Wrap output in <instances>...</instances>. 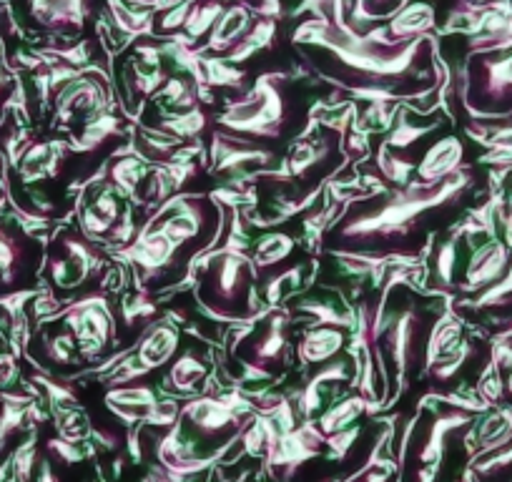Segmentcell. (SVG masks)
<instances>
[{
	"label": "cell",
	"mask_w": 512,
	"mask_h": 482,
	"mask_svg": "<svg viewBox=\"0 0 512 482\" xmlns=\"http://www.w3.org/2000/svg\"><path fill=\"white\" fill-rule=\"evenodd\" d=\"M88 440L93 442V447L106 452H116L118 450V435L113 430H103V427H91V437Z\"/></svg>",
	"instance_id": "43"
},
{
	"label": "cell",
	"mask_w": 512,
	"mask_h": 482,
	"mask_svg": "<svg viewBox=\"0 0 512 482\" xmlns=\"http://www.w3.org/2000/svg\"><path fill=\"white\" fill-rule=\"evenodd\" d=\"M181 420V402L174 397H164V400H156L149 410H144V420L141 425L151 427H171Z\"/></svg>",
	"instance_id": "39"
},
{
	"label": "cell",
	"mask_w": 512,
	"mask_h": 482,
	"mask_svg": "<svg viewBox=\"0 0 512 482\" xmlns=\"http://www.w3.org/2000/svg\"><path fill=\"white\" fill-rule=\"evenodd\" d=\"M492 53L475 58L462 71L460 101L477 121H507L512 118V53Z\"/></svg>",
	"instance_id": "6"
},
{
	"label": "cell",
	"mask_w": 512,
	"mask_h": 482,
	"mask_svg": "<svg viewBox=\"0 0 512 482\" xmlns=\"http://www.w3.org/2000/svg\"><path fill=\"white\" fill-rule=\"evenodd\" d=\"M106 106L108 91L98 73H83V76L78 73L56 93V118L61 124H73L76 118L86 124L88 118L106 111Z\"/></svg>",
	"instance_id": "12"
},
{
	"label": "cell",
	"mask_w": 512,
	"mask_h": 482,
	"mask_svg": "<svg viewBox=\"0 0 512 482\" xmlns=\"http://www.w3.org/2000/svg\"><path fill=\"white\" fill-rule=\"evenodd\" d=\"M33 470H36V432L13 455V472L18 482H31Z\"/></svg>",
	"instance_id": "40"
},
{
	"label": "cell",
	"mask_w": 512,
	"mask_h": 482,
	"mask_svg": "<svg viewBox=\"0 0 512 482\" xmlns=\"http://www.w3.org/2000/svg\"><path fill=\"white\" fill-rule=\"evenodd\" d=\"M344 387L354 390V362L352 359H332L327 365H319L317 372L304 382L297 392V410L302 412V420H312L327 397H339Z\"/></svg>",
	"instance_id": "13"
},
{
	"label": "cell",
	"mask_w": 512,
	"mask_h": 482,
	"mask_svg": "<svg viewBox=\"0 0 512 482\" xmlns=\"http://www.w3.org/2000/svg\"><path fill=\"white\" fill-rule=\"evenodd\" d=\"M289 81L287 73H264L244 96L226 103L216 129L267 146L297 139L307 129V108L289 91Z\"/></svg>",
	"instance_id": "3"
},
{
	"label": "cell",
	"mask_w": 512,
	"mask_h": 482,
	"mask_svg": "<svg viewBox=\"0 0 512 482\" xmlns=\"http://www.w3.org/2000/svg\"><path fill=\"white\" fill-rule=\"evenodd\" d=\"M36 482H58V477L53 475V467H51V462H48V460L41 462V470H38Z\"/></svg>",
	"instance_id": "45"
},
{
	"label": "cell",
	"mask_w": 512,
	"mask_h": 482,
	"mask_svg": "<svg viewBox=\"0 0 512 482\" xmlns=\"http://www.w3.org/2000/svg\"><path fill=\"white\" fill-rule=\"evenodd\" d=\"M249 417L239 415L229 402L221 400L219 395H211V392L191 397L189 402L181 405V420L194 432L196 442H201V445H214L216 442L226 450L234 447L236 437H239L241 427Z\"/></svg>",
	"instance_id": "8"
},
{
	"label": "cell",
	"mask_w": 512,
	"mask_h": 482,
	"mask_svg": "<svg viewBox=\"0 0 512 482\" xmlns=\"http://www.w3.org/2000/svg\"><path fill=\"white\" fill-rule=\"evenodd\" d=\"M294 312L309 317L314 327H352L354 317L347 309H339L329 299H302L294 304Z\"/></svg>",
	"instance_id": "30"
},
{
	"label": "cell",
	"mask_w": 512,
	"mask_h": 482,
	"mask_svg": "<svg viewBox=\"0 0 512 482\" xmlns=\"http://www.w3.org/2000/svg\"><path fill=\"white\" fill-rule=\"evenodd\" d=\"M251 26H254V21H251V8L244 6V3H231V6L224 8L219 21L211 28L209 41H206V51L216 53V56H229V53L244 41V36L251 31Z\"/></svg>",
	"instance_id": "19"
},
{
	"label": "cell",
	"mask_w": 512,
	"mask_h": 482,
	"mask_svg": "<svg viewBox=\"0 0 512 482\" xmlns=\"http://www.w3.org/2000/svg\"><path fill=\"white\" fill-rule=\"evenodd\" d=\"M492 231V229H487ZM512 267V252L507 247V241L497 239L495 231L482 236V241L475 239L470 259L465 264L462 279L455 284L457 292L462 294H480L490 289L492 284L500 282Z\"/></svg>",
	"instance_id": "10"
},
{
	"label": "cell",
	"mask_w": 512,
	"mask_h": 482,
	"mask_svg": "<svg viewBox=\"0 0 512 482\" xmlns=\"http://www.w3.org/2000/svg\"><path fill=\"white\" fill-rule=\"evenodd\" d=\"M475 169L462 166L435 186L412 179L407 186H377L342 206L329 234V254H364L384 262L417 264L422 241H430L437 216L455 211L472 186Z\"/></svg>",
	"instance_id": "2"
},
{
	"label": "cell",
	"mask_w": 512,
	"mask_h": 482,
	"mask_svg": "<svg viewBox=\"0 0 512 482\" xmlns=\"http://www.w3.org/2000/svg\"><path fill=\"white\" fill-rule=\"evenodd\" d=\"M226 3L224 0H194V6H191L189 21L184 26V43H196L201 41L204 36H209L214 23L219 21V16L224 13Z\"/></svg>",
	"instance_id": "31"
},
{
	"label": "cell",
	"mask_w": 512,
	"mask_h": 482,
	"mask_svg": "<svg viewBox=\"0 0 512 482\" xmlns=\"http://www.w3.org/2000/svg\"><path fill=\"white\" fill-rule=\"evenodd\" d=\"M31 21L48 33H81L93 13V0H31Z\"/></svg>",
	"instance_id": "15"
},
{
	"label": "cell",
	"mask_w": 512,
	"mask_h": 482,
	"mask_svg": "<svg viewBox=\"0 0 512 482\" xmlns=\"http://www.w3.org/2000/svg\"><path fill=\"white\" fill-rule=\"evenodd\" d=\"M442 124H445L442 118H435V121H430V124H422V121H412L410 111H407V108H402V111H397V121L392 124L390 136H387L382 144L387 146V149L402 154V151H410L412 146H417L420 141L430 139V136L435 134V131L440 129Z\"/></svg>",
	"instance_id": "27"
},
{
	"label": "cell",
	"mask_w": 512,
	"mask_h": 482,
	"mask_svg": "<svg viewBox=\"0 0 512 482\" xmlns=\"http://www.w3.org/2000/svg\"><path fill=\"white\" fill-rule=\"evenodd\" d=\"M209 377V365L206 357L196 349H186L184 354L171 362L169 375H166V390H174L176 395H199V387Z\"/></svg>",
	"instance_id": "23"
},
{
	"label": "cell",
	"mask_w": 512,
	"mask_h": 482,
	"mask_svg": "<svg viewBox=\"0 0 512 482\" xmlns=\"http://www.w3.org/2000/svg\"><path fill=\"white\" fill-rule=\"evenodd\" d=\"M249 477H251V470H241L236 477H224V475H221L216 482H246V480H249Z\"/></svg>",
	"instance_id": "46"
},
{
	"label": "cell",
	"mask_w": 512,
	"mask_h": 482,
	"mask_svg": "<svg viewBox=\"0 0 512 482\" xmlns=\"http://www.w3.org/2000/svg\"><path fill=\"white\" fill-rule=\"evenodd\" d=\"M294 249H297V239H294L289 231H264V234L254 241L251 262H254L256 272L259 274L267 272V269H279L289 257H292Z\"/></svg>",
	"instance_id": "25"
},
{
	"label": "cell",
	"mask_w": 512,
	"mask_h": 482,
	"mask_svg": "<svg viewBox=\"0 0 512 482\" xmlns=\"http://www.w3.org/2000/svg\"><path fill=\"white\" fill-rule=\"evenodd\" d=\"M43 349H46V357L51 359L53 365H73L78 359L76 337L68 329H63L58 334H48L46 342H43Z\"/></svg>",
	"instance_id": "37"
},
{
	"label": "cell",
	"mask_w": 512,
	"mask_h": 482,
	"mask_svg": "<svg viewBox=\"0 0 512 482\" xmlns=\"http://www.w3.org/2000/svg\"><path fill=\"white\" fill-rule=\"evenodd\" d=\"M357 440H359V427H349V430L334 432V435L324 437V447H327L329 457H332L334 462H347L349 450H352Z\"/></svg>",
	"instance_id": "41"
},
{
	"label": "cell",
	"mask_w": 512,
	"mask_h": 482,
	"mask_svg": "<svg viewBox=\"0 0 512 482\" xmlns=\"http://www.w3.org/2000/svg\"><path fill=\"white\" fill-rule=\"evenodd\" d=\"M211 161H214V174L229 176H259L269 171L279 161L277 149L267 144L241 139V136L229 134V131L214 129L211 136Z\"/></svg>",
	"instance_id": "9"
},
{
	"label": "cell",
	"mask_w": 512,
	"mask_h": 482,
	"mask_svg": "<svg viewBox=\"0 0 512 482\" xmlns=\"http://www.w3.org/2000/svg\"><path fill=\"white\" fill-rule=\"evenodd\" d=\"M118 139H123L121 118L98 113V116L88 118L83 129L73 136L71 144H68V151L81 156H93L106 149L108 144H118Z\"/></svg>",
	"instance_id": "22"
},
{
	"label": "cell",
	"mask_w": 512,
	"mask_h": 482,
	"mask_svg": "<svg viewBox=\"0 0 512 482\" xmlns=\"http://www.w3.org/2000/svg\"><path fill=\"white\" fill-rule=\"evenodd\" d=\"M116 257L136 264V269L144 272L146 282L154 277H161V274L169 272V269L179 267V262H184L181 249L176 247V241L171 239V236H166L159 226L151 224L146 226V229H141L136 241L116 249Z\"/></svg>",
	"instance_id": "11"
},
{
	"label": "cell",
	"mask_w": 512,
	"mask_h": 482,
	"mask_svg": "<svg viewBox=\"0 0 512 482\" xmlns=\"http://www.w3.org/2000/svg\"><path fill=\"white\" fill-rule=\"evenodd\" d=\"M33 254L31 236L11 219H0V289H16L31 274Z\"/></svg>",
	"instance_id": "14"
},
{
	"label": "cell",
	"mask_w": 512,
	"mask_h": 482,
	"mask_svg": "<svg viewBox=\"0 0 512 482\" xmlns=\"http://www.w3.org/2000/svg\"><path fill=\"white\" fill-rule=\"evenodd\" d=\"M18 375H21V370H18V354L0 349V395H6L16 385Z\"/></svg>",
	"instance_id": "42"
},
{
	"label": "cell",
	"mask_w": 512,
	"mask_h": 482,
	"mask_svg": "<svg viewBox=\"0 0 512 482\" xmlns=\"http://www.w3.org/2000/svg\"><path fill=\"white\" fill-rule=\"evenodd\" d=\"M179 3H184V0H159V6H179Z\"/></svg>",
	"instance_id": "47"
},
{
	"label": "cell",
	"mask_w": 512,
	"mask_h": 482,
	"mask_svg": "<svg viewBox=\"0 0 512 482\" xmlns=\"http://www.w3.org/2000/svg\"><path fill=\"white\" fill-rule=\"evenodd\" d=\"M272 36H274L272 18H267V21H262V23H256V26H251V31L246 33L244 41H241L239 46L229 53V56H226V63L236 66V63L251 61L256 53H262L264 48L272 46Z\"/></svg>",
	"instance_id": "34"
},
{
	"label": "cell",
	"mask_w": 512,
	"mask_h": 482,
	"mask_svg": "<svg viewBox=\"0 0 512 482\" xmlns=\"http://www.w3.org/2000/svg\"><path fill=\"white\" fill-rule=\"evenodd\" d=\"M131 3H139V6H159V0H131Z\"/></svg>",
	"instance_id": "48"
},
{
	"label": "cell",
	"mask_w": 512,
	"mask_h": 482,
	"mask_svg": "<svg viewBox=\"0 0 512 482\" xmlns=\"http://www.w3.org/2000/svg\"><path fill=\"white\" fill-rule=\"evenodd\" d=\"M144 156H118L113 159L111 171V186L118 191L121 196H128V199L134 201L136 194H139L141 184H144L146 174H144Z\"/></svg>",
	"instance_id": "29"
},
{
	"label": "cell",
	"mask_w": 512,
	"mask_h": 482,
	"mask_svg": "<svg viewBox=\"0 0 512 482\" xmlns=\"http://www.w3.org/2000/svg\"><path fill=\"white\" fill-rule=\"evenodd\" d=\"M440 477V467L437 465H417L415 482H437Z\"/></svg>",
	"instance_id": "44"
},
{
	"label": "cell",
	"mask_w": 512,
	"mask_h": 482,
	"mask_svg": "<svg viewBox=\"0 0 512 482\" xmlns=\"http://www.w3.org/2000/svg\"><path fill=\"white\" fill-rule=\"evenodd\" d=\"M377 169L379 179L390 186H407L415 176L417 161L415 159H400V154L392 149H387L384 144H379L377 149Z\"/></svg>",
	"instance_id": "32"
},
{
	"label": "cell",
	"mask_w": 512,
	"mask_h": 482,
	"mask_svg": "<svg viewBox=\"0 0 512 482\" xmlns=\"http://www.w3.org/2000/svg\"><path fill=\"white\" fill-rule=\"evenodd\" d=\"M156 314V304L151 302V297L146 294V289L136 294H128L121 299V319L126 324H144L146 319H151Z\"/></svg>",
	"instance_id": "38"
},
{
	"label": "cell",
	"mask_w": 512,
	"mask_h": 482,
	"mask_svg": "<svg viewBox=\"0 0 512 482\" xmlns=\"http://www.w3.org/2000/svg\"><path fill=\"white\" fill-rule=\"evenodd\" d=\"M113 13V23L121 28L128 36H141V33H151V13L139 11V3L131 0H108Z\"/></svg>",
	"instance_id": "35"
},
{
	"label": "cell",
	"mask_w": 512,
	"mask_h": 482,
	"mask_svg": "<svg viewBox=\"0 0 512 482\" xmlns=\"http://www.w3.org/2000/svg\"><path fill=\"white\" fill-rule=\"evenodd\" d=\"M259 272L251 254L231 244L206 252L196 267L194 292L201 309L216 322L249 324L259 317Z\"/></svg>",
	"instance_id": "4"
},
{
	"label": "cell",
	"mask_w": 512,
	"mask_h": 482,
	"mask_svg": "<svg viewBox=\"0 0 512 482\" xmlns=\"http://www.w3.org/2000/svg\"><path fill=\"white\" fill-rule=\"evenodd\" d=\"M437 26V13L430 3H407L402 11L387 21V28L379 31V36L390 43L412 41V38L430 36L432 28Z\"/></svg>",
	"instance_id": "20"
},
{
	"label": "cell",
	"mask_w": 512,
	"mask_h": 482,
	"mask_svg": "<svg viewBox=\"0 0 512 482\" xmlns=\"http://www.w3.org/2000/svg\"><path fill=\"white\" fill-rule=\"evenodd\" d=\"M307 272L309 262H297L292 264V267L279 269V272L272 274L269 279H264V302H267L269 307H277L282 299L294 297V294L304 287V282H309Z\"/></svg>",
	"instance_id": "28"
},
{
	"label": "cell",
	"mask_w": 512,
	"mask_h": 482,
	"mask_svg": "<svg viewBox=\"0 0 512 482\" xmlns=\"http://www.w3.org/2000/svg\"><path fill=\"white\" fill-rule=\"evenodd\" d=\"M410 0H354L352 21L354 23H374L390 21L397 11L407 6Z\"/></svg>",
	"instance_id": "36"
},
{
	"label": "cell",
	"mask_w": 512,
	"mask_h": 482,
	"mask_svg": "<svg viewBox=\"0 0 512 482\" xmlns=\"http://www.w3.org/2000/svg\"><path fill=\"white\" fill-rule=\"evenodd\" d=\"M93 482H108V480H103V477H98V480H93Z\"/></svg>",
	"instance_id": "50"
},
{
	"label": "cell",
	"mask_w": 512,
	"mask_h": 482,
	"mask_svg": "<svg viewBox=\"0 0 512 482\" xmlns=\"http://www.w3.org/2000/svg\"><path fill=\"white\" fill-rule=\"evenodd\" d=\"M374 412H379V407L372 405L367 397H362L357 392V395H347L342 397V400L334 402V405L319 417L317 427L324 432V437H327L334 435V432L349 430V427H354V422H357L359 417L374 415Z\"/></svg>",
	"instance_id": "26"
},
{
	"label": "cell",
	"mask_w": 512,
	"mask_h": 482,
	"mask_svg": "<svg viewBox=\"0 0 512 482\" xmlns=\"http://www.w3.org/2000/svg\"><path fill=\"white\" fill-rule=\"evenodd\" d=\"M294 46L312 71L357 101H417L440 86L437 38L390 43L377 33L309 21L294 33Z\"/></svg>",
	"instance_id": "1"
},
{
	"label": "cell",
	"mask_w": 512,
	"mask_h": 482,
	"mask_svg": "<svg viewBox=\"0 0 512 482\" xmlns=\"http://www.w3.org/2000/svg\"><path fill=\"white\" fill-rule=\"evenodd\" d=\"M234 352L236 357V385L246 382H269L292 365V317L289 309H277L267 314L264 322L249 327L236 337Z\"/></svg>",
	"instance_id": "5"
},
{
	"label": "cell",
	"mask_w": 512,
	"mask_h": 482,
	"mask_svg": "<svg viewBox=\"0 0 512 482\" xmlns=\"http://www.w3.org/2000/svg\"><path fill=\"white\" fill-rule=\"evenodd\" d=\"M209 113L201 108V103H196V106L186 108V111H171L166 113L164 118H161L159 124H156V131L159 136H166V139H174L179 141V144H184V141L189 139H196L199 141L201 136H204V131L209 129Z\"/></svg>",
	"instance_id": "24"
},
{
	"label": "cell",
	"mask_w": 512,
	"mask_h": 482,
	"mask_svg": "<svg viewBox=\"0 0 512 482\" xmlns=\"http://www.w3.org/2000/svg\"><path fill=\"white\" fill-rule=\"evenodd\" d=\"M63 319L68 332L76 337L78 354L86 362L101 357L116 337V312L103 292L88 294L81 302H73L66 312H58L51 322Z\"/></svg>",
	"instance_id": "7"
},
{
	"label": "cell",
	"mask_w": 512,
	"mask_h": 482,
	"mask_svg": "<svg viewBox=\"0 0 512 482\" xmlns=\"http://www.w3.org/2000/svg\"><path fill=\"white\" fill-rule=\"evenodd\" d=\"M159 400V390L154 385H118L106 392V405L126 407V410H149Z\"/></svg>",
	"instance_id": "33"
},
{
	"label": "cell",
	"mask_w": 512,
	"mask_h": 482,
	"mask_svg": "<svg viewBox=\"0 0 512 482\" xmlns=\"http://www.w3.org/2000/svg\"><path fill=\"white\" fill-rule=\"evenodd\" d=\"M3 88H8V78L0 76V98H3Z\"/></svg>",
	"instance_id": "49"
},
{
	"label": "cell",
	"mask_w": 512,
	"mask_h": 482,
	"mask_svg": "<svg viewBox=\"0 0 512 482\" xmlns=\"http://www.w3.org/2000/svg\"><path fill=\"white\" fill-rule=\"evenodd\" d=\"M462 339H465V324H462V319L457 317V312H452L450 307L442 309L435 317V322H432V327L427 329L425 354H422V375L427 377V372H430L442 357L455 352V349L460 347Z\"/></svg>",
	"instance_id": "18"
},
{
	"label": "cell",
	"mask_w": 512,
	"mask_h": 482,
	"mask_svg": "<svg viewBox=\"0 0 512 482\" xmlns=\"http://www.w3.org/2000/svg\"><path fill=\"white\" fill-rule=\"evenodd\" d=\"M347 347L342 327H312L304 332V337L297 344V357L302 365H327Z\"/></svg>",
	"instance_id": "21"
},
{
	"label": "cell",
	"mask_w": 512,
	"mask_h": 482,
	"mask_svg": "<svg viewBox=\"0 0 512 482\" xmlns=\"http://www.w3.org/2000/svg\"><path fill=\"white\" fill-rule=\"evenodd\" d=\"M465 156L467 149L460 136H440V139L427 146L422 159L417 161L415 181H420L425 186L440 184V181L450 179V176H455L465 166Z\"/></svg>",
	"instance_id": "16"
},
{
	"label": "cell",
	"mask_w": 512,
	"mask_h": 482,
	"mask_svg": "<svg viewBox=\"0 0 512 482\" xmlns=\"http://www.w3.org/2000/svg\"><path fill=\"white\" fill-rule=\"evenodd\" d=\"M181 347V334L179 329L171 322H151L149 327L144 329L139 339V347H134L136 362H139L144 370L156 372L161 367L171 365Z\"/></svg>",
	"instance_id": "17"
}]
</instances>
